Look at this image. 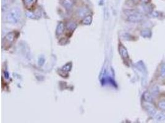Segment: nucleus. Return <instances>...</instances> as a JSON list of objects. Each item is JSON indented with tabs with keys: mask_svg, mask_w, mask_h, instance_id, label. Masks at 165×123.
<instances>
[{
	"mask_svg": "<svg viewBox=\"0 0 165 123\" xmlns=\"http://www.w3.org/2000/svg\"><path fill=\"white\" fill-rule=\"evenodd\" d=\"M21 17V10L17 7L12 9L7 14L6 18L9 22L16 24L18 22Z\"/></svg>",
	"mask_w": 165,
	"mask_h": 123,
	"instance_id": "1",
	"label": "nucleus"
},
{
	"mask_svg": "<svg viewBox=\"0 0 165 123\" xmlns=\"http://www.w3.org/2000/svg\"><path fill=\"white\" fill-rule=\"evenodd\" d=\"M143 19V16L135 10H129L128 20L131 22H139Z\"/></svg>",
	"mask_w": 165,
	"mask_h": 123,
	"instance_id": "2",
	"label": "nucleus"
},
{
	"mask_svg": "<svg viewBox=\"0 0 165 123\" xmlns=\"http://www.w3.org/2000/svg\"><path fill=\"white\" fill-rule=\"evenodd\" d=\"M15 36H16V35H15V33H11L7 34L6 36H5V43L6 44H7L8 46L11 45V44L13 43L14 40Z\"/></svg>",
	"mask_w": 165,
	"mask_h": 123,
	"instance_id": "3",
	"label": "nucleus"
},
{
	"mask_svg": "<svg viewBox=\"0 0 165 123\" xmlns=\"http://www.w3.org/2000/svg\"><path fill=\"white\" fill-rule=\"evenodd\" d=\"M25 6L28 9H31L34 6L37 0H23Z\"/></svg>",
	"mask_w": 165,
	"mask_h": 123,
	"instance_id": "4",
	"label": "nucleus"
},
{
	"mask_svg": "<svg viewBox=\"0 0 165 123\" xmlns=\"http://www.w3.org/2000/svg\"><path fill=\"white\" fill-rule=\"evenodd\" d=\"M119 52H120L121 55L122 56V57L124 59H127L128 58L129 55H128V53L127 50L125 49V48L123 46H119Z\"/></svg>",
	"mask_w": 165,
	"mask_h": 123,
	"instance_id": "5",
	"label": "nucleus"
},
{
	"mask_svg": "<svg viewBox=\"0 0 165 123\" xmlns=\"http://www.w3.org/2000/svg\"><path fill=\"white\" fill-rule=\"evenodd\" d=\"M146 108L150 115H152V116H155L157 111H156V109L154 108V107H153L152 105H147Z\"/></svg>",
	"mask_w": 165,
	"mask_h": 123,
	"instance_id": "6",
	"label": "nucleus"
},
{
	"mask_svg": "<svg viewBox=\"0 0 165 123\" xmlns=\"http://www.w3.org/2000/svg\"><path fill=\"white\" fill-rule=\"evenodd\" d=\"M143 98L146 102H152L153 101V98L152 95L149 93L148 92H145L144 94H143Z\"/></svg>",
	"mask_w": 165,
	"mask_h": 123,
	"instance_id": "7",
	"label": "nucleus"
},
{
	"mask_svg": "<svg viewBox=\"0 0 165 123\" xmlns=\"http://www.w3.org/2000/svg\"><path fill=\"white\" fill-rule=\"evenodd\" d=\"M63 5L66 9H70L73 5V1L72 0H64Z\"/></svg>",
	"mask_w": 165,
	"mask_h": 123,
	"instance_id": "8",
	"label": "nucleus"
},
{
	"mask_svg": "<svg viewBox=\"0 0 165 123\" xmlns=\"http://www.w3.org/2000/svg\"><path fill=\"white\" fill-rule=\"evenodd\" d=\"M141 35L143 37L145 38H150L151 36V35H152V33H151V31L148 29H145L143 30V31H142Z\"/></svg>",
	"mask_w": 165,
	"mask_h": 123,
	"instance_id": "9",
	"label": "nucleus"
},
{
	"mask_svg": "<svg viewBox=\"0 0 165 123\" xmlns=\"http://www.w3.org/2000/svg\"><path fill=\"white\" fill-rule=\"evenodd\" d=\"M156 119L159 121H163V120L165 119V115L163 113H159L156 116Z\"/></svg>",
	"mask_w": 165,
	"mask_h": 123,
	"instance_id": "10",
	"label": "nucleus"
},
{
	"mask_svg": "<svg viewBox=\"0 0 165 123\" xmlns=\"http://www.w3.org/2000/svg\"><path fill=\"white\" fill-rule=\"evenodd\" d=\"M158 107L162 110L165 111V101H161L158 103Z\"/></svg>",
	"mask_w": 165,
	"mask_h": 123,
	"instance_id": "11",
	"label": "nucleus"
},
{
	"mask_svg": "<svg viewBox=\"0 0 165 123\" xmlns=\"http://www.w3.org/2000/svg\"><path fill=\"white\" fill-rule=\"evenodd\" d=\"M91 20H92L91 17L88 16L85 18V20H84V24H89V23L91 22Z\"/></svg>",
	"mask_w": 165,
	"mask_h": 123,
	"instance_id": "12",
	"label": "nucleus"
},
{
	"mask_svg": "<svg viewBox=\"0 0 165 123\" xmlns=\"http://www.w3.org/2000/svg\"><path fill=\"white\" fill-rule=\"evenodd\" d=\"M161 75L162 77L165 76V64H164L162 66L161 70Z\"/></svg>",
	"mask_w": 165,
	"mask_h": 123,
	"instance_id": "13",
	"label": "nucleus"
},
{
	"mask_svg": "<svg viewBox=\"0 0 165 123\" xmlns=\"http://www.w3.org/2000/svg\"><path fill=\"white\" fill-rule=\"evenodd\" d=\"M61 24H60V26H59V27H58V28H57V29L59 30V31H60V32H59L58 33H60V34H61V33H63V30H64V28H63V25H62V27H61Z\"/></svg>",
	"mask_w": 165,
	"mask_h": 123,
	"instance_id": "14",
	"label": "nucleus"
},
{
	"mask_svg": "<svg viewBox=\"0 0 165 123\" xmlns=\"http://www.w3.org/2000/svg\"><path fill=\"white\" fill-rule=\"evenodd\" d=\"M140 1H141L142 3H143L147 4L150 1V0H140Z\"/></svg>",
	"mask_w": 165,
	"mask_h": 123,
	"instance_id": "15",
	"label": "nucleus"
}]
</instances>
